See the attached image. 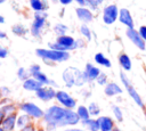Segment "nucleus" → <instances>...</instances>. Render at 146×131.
Instances as JSON below:
<instances>
[{"label": "nucleus", "mask_w": 146, "mask_h": 131, "mask_svg": "<svg viewBox=\"0 0 146 131\" xmlns=\"http://www.w3.org/2000/svg\"><path fill=\"white\" fill-rule=\"evenodd\" d=\"M138 33H139V35L141 36V39H143L144 41H146V26H140Z\"/></svg>", "instance_id": "obj_35"}, {"label": "nucleus", "mask_w": 146, "mask_h": 131, "mask_svg": "<svg viewBox=\"0 0 146 131\" xmlns=\"http://www.w3.org/2000/svg\"><path fill=\"white\" fill-rule=\"evenodd\" d=\"M80 30H81V33H82L88 40H91V32H90V30L88 28L87 25H82Z\"/></svg>", "instance_id": "obj_32"}, {"label": "nucleus", "mask_w": 146, "mask_h": 131, "mask_svg": "<svg viewBox=\"0 0 146 131\" xmlns=\"http://www.w3.org/2000/svg\"><path fill=\"white\" fill-rule=\"evenodd\" d=\"M75 1H78V2H79L80 5H82V6L86 3V0H75Z\"/></svg>", "instance_id": "obj_43"}, {"label": "nucleus", "mask_w": 146, "mask_h": 131, "mask_svg": "<svg viewBox=\"0 0 146 131\" xmlns=\"http://www.w3.org/2000/svg\"><path fill=\"white\" fill-rule=\"evenodd\" d=\"M38 71H40V66L39 65H32L31 67H30V69H29V72H30V74H32V73H35V72H38Z\"/></svg>", "instance_id": "obj_36"}, {"label": "nucleus", "mask_w": 146, "mask_h": 131, "mask_svg": "<svg viewBox=\"0 0 146 131\" xmlns=\"http://www.w3.org/2000/svg\"><path fill=\"white\" fill-rule=\"evenodd\" d=\"M0 23H3V18L0 16Z\"/></svg>", "instance_id": "obj_45"}, {"label": "nucleus", "mask_w": 146, "mask_h": 131, "mask_svg": "<svg viewBox=\"0 0 146 131\" xmlns=\"http://www.w3.org/2000/svg\"><path fill=\"white\" fill-rule=\"evenodd\" d=\"M119 19L121 23H123L124 25L128 26V28H133V21L132 17L130 15V11L128 9H121L120 14H119Z\"/></svg>", "instance_id": "obj_14"}, {"label": "nucleus", "mask_w": 146, "mask_h": 131, "mask_svg": "<svg viewBox=\"0 0 146 131\" xmlns=\"http://www.w3.org/2000/svg\"><path fill=\"white\" fill-rule=\"evenodd\" d=\"M16 124H17V126H18L21 130H22L23 128L30 125V116L26 115V114L18 116V118H17V121H16Z\"/></svg>", "instance_id": "obj_25"}, {"label": "nucleus", "mask_w": 146, "mask_h": 131, "mask_svg": "<svg viewBox=\"0 0 146 131\" xmlns=\"http://www.w3.org/2000/svg\"><path fill=\"white\" fill-rule=\"evenodd\" d=\"M105 93L107 96H115V95H119L122 92V89L114 82H111V83H107L106 87H105Z\"/></svg>", "instance_id": "obj_17"}, {"label": "nucleus", "mask_w": 146, "mask_h": 131, "mask_svg": "<svg viewBox=\"0 0 146 131\" xmlns=\"http://www.w3.org/2000/svg\"><path fill=\"white\" fill-rule=\"evenodd\" d=\"M0 131H5V130H3V129H2L1 126H0Z\"/></svg>", "instance_id": "obj_48"}, {"label": "nucleus", "mask_w": 146, "mask_h": 131, "mask_svg": "<svg viewBox=\"0 0 146 131\" xmlns=\"http://www.w3.org/2000/svg\"><path fill=\"white\" fill-rule=\"evenodd\" d=\"M63 80L67 87H81L87 82L84 74L76 67H67L63 72Z\"/></svg>", "instance_id": "obj_2"}, {"label": "nucleus", "mask_w": 146, "mask_h": 131, "mask_svg": "<svg viewBox=\"0 0 146 131\" xmlns=\"http://www.w3.org/2000/svg\"><path fill=\"white\" fill-rule=\"evenodd\" d=\"M111 131H121V130H120L119 128H115V126H114V128H113V129H112Z\"/></svg>", "instance_id": "obj_44"}, {"label": "nucleus", "mask_w": 146, "mask_h": 131, "mask_svg": "<svg viewBox=\"0 0 146 131\" xmlns=\"http://www.w3.org/2000/svg\"><path fill=\"white\" fill-rule=\"evenodd\" d=\"M5 116H6V115H5V114H3V113L0 110V126H1V124H2V121H3Z\"/></svg>", "instance_id": "obj_40"}, {"label": "nucleus", "mask_w": 146, "mask_h": 131, "mask_svg": "<svg viewBox=\"0 0 146 131\" xmlns=\"http://www.w3.org/2000/svg\"><path fill=\"white\" fill-rule=\"evenodd\" d=\"M96 80H97V83H98V84L103 85V84H105V83L107 82V76H106V74H104V73L100 72V74L98 75V77H97Z\"/></svg>", "instance_id": "obj_33"}, {"label": "nucleus", "mask_w": 146, "mask_h": 131, "mask_svg": "<svg viewBox=\"0 0 146 131\" xmlns=\"http://www.w3.org/2000/svg\"><path fill=\"white\" fill-rule=\"evenodd\" d=\"M31 75L33 76V79H35L38 82H40L42 85H43V84H55V85H56V83H54L52 81H50V80L46 76V74H43L41 71H38V72H35V73H32Z\"/></svg>", "instance_id": "obj_19"}, {"label": "nucleus", "mask_w": 146, "mask_h": 131, "mask_svg": "<svg viewBox=\"0 0 146 131\" xmlns=\"http://www.w3.org/2000/svg\"><path fill=\"white\" fill-rule=\"evenodd\" d=\"M54 30H55V32H56L57 34H59V35L62 36V35H64V34H65V32H66L67 27H66V26H64L63 24H57V25L55 26V28H54Z\"/></svg>", "instance_id": "obj_31"}, {"label": "nucleus", "mask_w": 146, "mask_h": 131, "mask_svg": "<svg viewBox=\"0 0 146 131\" xmlns=\"http://www.w3.org/2000/svg\"><path fill=\"white\" fill-rule=\"evenodd\" d=\"M6 0H0V3H2V2H5Z\"/></svg>", "instance_id": "obj_47"}, {"label": "nucleus", "mask_w": 146, "mask_h": 131, "mask_svg": "<svg viewBox=\"0 0 146 131\" xmlns=\"http://www.w3.org/2000/svg\"><path fill=\"white\" fill-rule=\"evenodd\" d=\"M63 131H86L83 129H78V128H72V129H65Z\"/></svg>", "instance_id": "obj_39"}, {"label": "nucleus", "mask_w": 146, "mask_h": 131, "mask_svg": "<svg viewBox=\"0 0 146 131\" xmlns=\"http://www.w3.org/2000/svg\"><path fill=\"white\" fill-rule=\"evenodd\" d=\"M127 35L132 41V43L136 44L139 49H141V50L145 49V41L141 39V36L139 35V33L135 28H128L127 30Z\"/></svg>", "instance_id": "obj_10"}, {"label": "nucleus", "mask_w": 146, "mask_h": 131, "mask_svg": "<svg viewBox=\"0 0 146 131\" xmlns=\"http://www.w3.org/2000/svg\"><path fill=\"white\" fill-rule=\"evenodd\" d=\"M41 87H43L40 82H38L35 79H33V77H29L27 80H25L24 81V83H23V88L25 89V90H29V91H36L38 89H40Z\"/></svg>", "instance_id": "obj_16"}, {"label": "nucleus", "mask_w": 146, "mask_h": 131, "mask_svg": "<svg viewBox=\"0 0 146 131\" xmlns=\"http://www.w3.org/2000/svg\"><path fill=\"white\" fill-rule=\"evenodd\" d=\"M21 109L26 115L32 116L34 118H41L44 115V112L39 106H36L35 104H33V103H23L21 105Z\"/></svg>", "instance_id": "obj_4"}, {"label": "nucleus", "mask_w": 146, "mask_h": 131, "mask_svg": "<svg viewBox=\"0 0 146 131\" xmlns=\"http://www.w3.org/2000/svg\"><path fill=\"white\" fill-rule=\"evenodd\" d=\"M102 2H103V0H86V3L91 6L92 8H97Z\"/></svg>", "instance_id": "obj_34"}, {"label": "nucleus", "mask_w": 146, "mask_h": 131, "mask_svg": "<svg viewBox=\"0 0 146 131\" xmlns=\"http://www.w3.org/2000/svg\"><path fill=\"white\" fill-rule=\"evenodd\" d=\"M35 52L39 57L50 62H64L70 58V54L67 51H58L52 49H36Z\"/></svg>", "instance_id": "obj_3"}, {"label": "nucleus", "mask_w": 146, "mask_h": 131, "mask_svg": "<svg viewBox=\"0 0 146 131\" xmlns=\"http://www.w3.org/2000/svg\"><path fill=\"white\" fill-rule=\"evenodd\" d=\"M21 131H35V128H34L32 124H30V125H27V126L23 128Z\"/></svg>", "instance_id": "obj_38"}, {"label": "nucleus", "mask_w": 146, "mask_h": 131, "mask_svg": "<svg viewBox=\"0 0 146 131\" xmlns=\"http://www.w3.org/2000/svg\"><path fill=\"white\" fill-rule=\"evenodd\" d=\"M43 118L49 129H54L57 126L75 125L80 122V118L78 117L75 112L56 105L47 109V112L43 115Z\"/></svg>", "instance_id": "obj_1"}, {"label": "nucleus", "mask_w": 146, "mask_h": 131, "mask_svg": "<svg viewBox=\"0 0 146 131\" xmlns=\"http://www.w3.org/2000/svg\"><path fill=\"white\" fill-rule=\"evenodd\" d=\"M97 121H98L100 131H111L114 128V122L108 116H100L99 118H97Z\"/></svg>", "instance_id": "obj_15"}, {"label": "nucleus", "mask_w": 146, "mask_h": 131, "mask_svg": "<svg viewBox=\"0 0 146 131\" xmlns=\"http://www.w3.org/2000/svg\"><path fill=\"white\" fill-rule=\"evenodd\" d=\"M83 74H84L87 81H94V80H96L98 77V75L100 74V71L96 66H94L91 64H87Z\"/></svg>", "instance_id": "obj_12"}, {"label": "nucleus", "mask_w": 146, "mask_h": 131, "mask_svg": "<svg viewBox=\"0 0 146 131\" xmlns=\"http://www.w3.org/2000/svg\"><path fill=\"white\" fill-rule=\"evenodd\" d=\"M82 124H83L89 131H99V124H98V121H97V120L89 118V120L82 122Z\"/></svg>", "instance_id": "obj_22"}, {"label": "nucleus", "mask_w": 146, "mask_h": 131, "mask_svg": "<svg viewBox=\"0 0 146 131\" xmlns=\"http://www.w3.org/2000/svg\"><path fill=\"white\" fill-rule=\"evenodd\" d=\"M59 1H60L63 5H67V3H70L72 0H59Z\"/></svg>", "instance_id": "obj_41"}, {"label": "nucleus", "mask_w": 146, "mask_h": 131, "mask_svg": "<svg viewBox=\"0 0 146 131\" xmlns=\"http://www.w3.org/2000/svg\"><path fill=\"white\" fill-rule=\"evenodd\" d=\"M56 99L60 105H63L67 109H73L76 105V101L74 98H72L67 92L65 91H57L56 92Z\"/></svg>", "instance_id": "obj_6"}, {"label": "nucleus", "mask_w": 146, "mask_h": 131, "mask_svg": "<svg viewBox=\"0 0 146 131\" xmlns=\"http://www.w3.org/2000/svg\"><path fill=\"white\" fill-rule=\"evenodd\" d=\"M29 74H30V72L29 71H26L25 68H23V67H21L19 69H18V72H17V75H18V77L21 79V80H27L29 79Z\"/></svg>", "instance_id": "obj_30"}, {"label": "nucleus", "mask_w": 146, "mask_h": 131, "mask_svg": "<svg viewBox=\"0 0 146 131\" xmlns=\"http://www.w3.org/2000/svg\"><path fill=\"white\" fill-rule=\"evenodd\" d=\"M30 2L35 11H42L47 8V2L44 0H30Z\"/></svg>", "instance_id": "obj_23"}, {"label": "nucleus", "mask_w": 146, "mask_h": 131, "mask_svg": "<svg viewBox=\"0 0 146 131\" xmlns=\"http://www.w3.org/2000/svg\"><path fill=\"white\" fill-rule=\"evenodd\" d=\"M75 113H76L78 117L80 118V121H82V122H84V121H87V120L90 118L89 110H88V108L84 107V106H79V107H78V110H76Z\"/></svg>", "instance_id": "obj_21"}, {"label": "nucleus", "mask_w": 146, "mask_h": 131, "mask_svg": "<svg viewBox=\"0 0 146 131\" xmlns=\"http://www.w3.org/2000/svg\"><path fill=\"white\" fill-rule=\"evenodd\" d=\"M112 109H113V113H114L115 118H116L119 122H121V121L123 120V114H122V110L120 109V107H117V106H113Z\"/></svg>", "instance_id": "obj_29"}, {"label": "nucleus", "mask_w": 146, "mask_h": 131, "mask_svg": "<svg viewBox=\"0 0 146 131\" xmlns=\"http://www.w3.org/2000/svg\"><path fill=\"white\" fill-rule=\"evenodd\" d=\"M36 97L43 101H49L56 97V91L50 87H41L35 91Z\"/></svg>", "instance_id": "obj_8"}, {"label": "nucleus", "mask_w": 146, "mask_h": 131, "mask_svg": "<svg viewBox=\"0 0 146 131\" xmlns=\"http://www.w3.org/2000/svg\"><path fill=\"white\" fill-rule=\"evenodd\" d=\"M120 77H121V81L123 82V84H124V87H125V89H127V91H128V93L130 95V97L135 100V103L139 106V107H144V103H143V100H141V98H140V96L138 95V92L135 90V88L130 84V82H129V80H128V77L125 76V74L124 73H121L120 74Z\"/></svg>", "instance_id": "obj_5"}, {"label": "nucleus", "mask_w": 146, "mask_h": 131, "mask_svg": "<svg viewBox=\"0 0 146 131\" xmlns=\"http://www.w3.org/2000/svg\"><path fill=\"white\" fill-rule=\"evenodd\" d=\"M46 18H47V15L42 11H36L35 13V19L32 24V28H31V32L34 36L39 35L41 28L43 27V24L46 22Z\"/></svg>", "instance_id": "obj_7"}, {"label": "nucleus", "mask_w": 146, "mask_h": 131, "mask_svg": "<svg viewBox=\"0 0 146 131\" xmlns=\"http://www.w3.org/2000/svg\"><path fill=\"white\" fill-rule=\"evenodd\" d=\"M95 62L97 64H99V65L105 66V67H111V62L103 54H100V52H98V54L95 55Z\"/></svg>", "instance_id": "obj_24"}, {"label": "nucleus", "mask_w": 146, "mask_h": 131, "mask_svg": "<svg viewBox=\"0 0 146 131\" xmlns=\"http://www.w3.org/2000/svg\"><path fill=\"white\" fill-rule=\"evenodd\" d=\"M16 121H17V116H16L15 113L10 114V115H7V116H5V118L2 121L1 128L5 131H14V128L16 125Z\"/></svg>", "instance_id": "obj_13"}, {"label": "nucleus", "mask_w": 146, "mask_h": 131, "mask_svg": "<svg viewBox=\"0 0 146 131\" xmlns=\"http://www.w3.org/2000/svg\"><path fill=\"white\" fill-rule=\"evenodd\" d=\"M15 109H16V108H15L14 105H7V106H3L0 110L7 116V115H10V114H14V113H15Z\"/></svg>", "instance_id": "obj_28"}, {"label": "nucleus", "mask_w": 146, "mask_h": 131, "mask_svg": "<svg viewBox=\"0 0 146 131\" xmlns=\"http://www.w3.org/2000/svg\"><path fill=\"white\" fill-rule=\"evenodd\" d=\"M8 55V50L3 47H0V58H5Z\"/></svg>", "instance_id": "obj_37"}, {"label": "nucleus", "mask_w": 146, "mask_h": 131, "mask_svg": "<svg viewBox=\"0 0 146 131\" xmlns=\"http://www.w3.org/2000/svg\"><path fill=\"white\" fill-rule=\"evenodd\" d=\"M5 38H6V33L0 31V39H5Z\"/></svg>", "instance_id": "obj_42"}, {"label": "nucleus", "mask_w": 146, "mask_h": 131, "mask_svg": "<svg viewBox=\"0 0 146 131\" xmlns=\"http://www.w3.org/2000/svg\"><path fill=\"white\" fill-rule=\"evenodd\" d=\"M76 15L83 22H90V21H92V14L87 8H78L76 9Z\"/></svg>", "instance_id": "obj_18"}, {"label": "nucleus", "mask_w": 146, "mask_h": 131, "mask_svg": "<svg viewBox=\"0 0 146 131\" xmlns=\"http://www.w3.org/2000/svg\"><path fill=\"white\" fill-rule=\"evenodd\" d=\"M117 17V8L115 5H111V6H107L105 9H104V14H103V19L106 24H112L115 22Z\"/></svg>", "instance_id": "obj_9"}, {"label": "nucleus", "mask_w": 146, "mask_h": 131, "mask_svg": "<svg viewBox=\"0 0 146 131\" xmlns=\"http://www.w3.org/2000/svg\"><path fill=\"white\" fill-rule=\"evenodd\" d=\"M13 32H14L15 34H17V35H24V34L26 33V28H25L23 25L18 24V25H15V26L13 27Z\"/></svg>", "instance_id": "obj_27"}, {"label": "nucleus", "mask_w": 146, "mask_h": 131, "mask_svg": "<svg viewBox=\"0 0 146 131\" xmlns=\"http://www.w3.org/2000/svg\"><path fill=\"white\" fill-rule=\"evenodd\" d=\"M57 43L60 44V46H63L64 48H66L67 51H68V50H73V49H75V48L79 47L78 42H76L73 38L68 36V35H62V36H58V39H57Z\"/></svg>", "instance_id": "obj_11"}, {"label": "nucleus", "mask_w": 146, "mask_h": 131, "mask_svg": "<svg viewBox=\"0 0 146 131\" xmlns=\"http://www.w3.org/2000/svg\"><path fill=\"white\" fill-rule=\"evenodd\" d=\"M38 131H47V130H44V129H39Z\"/></svg>", "instance_id": "obj_46"}, {"label": "nucleus", "mask_w": 146, "mask_h": 131, "mask_svg": "<svg viewBox=\"0 0 146 131\" xmlns=\"http://www.w3.org/2000/svg\"><path fill=\"white\" fill-rule=\"evenodd\" d=\"M119 63L122 66V68L125 69V71H129L131 68V60H130L129 56L125 55V54H121L119 56Z\"/></svg>", "instance_id": "obj_20"}, {"label": "nucleus", "mask_w": 146, "mask_h": 131, "mask_svg": "<svg viewBox=\"0 0 146 131\" xmlns=\"http://www.w3.org/2000/svg\"><path fill=\"white\" fill-rule=\"evenodd\" d=\"M88 110H89V114L91 116H97L100 113V108L96 103H91L89 105V107H88Z\"/></svg>", "instance_id": "obj_26"}]
</instances>
